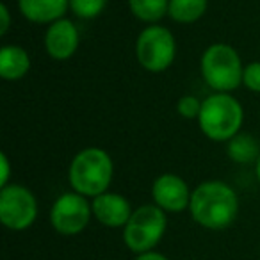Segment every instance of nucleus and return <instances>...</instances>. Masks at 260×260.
I'll return each mask as SVG.
<instances>
[{"label":"nucleus","mask_w":260,"mask_h":260,"mask_svg":"<svg viewBox=\"0 0 260 260\" xmlns=\"http://www.w3.org/2000/svg\"><path fill=\"white\" fill-rule=\"evenodd\" d=\"M256 170H255V173H256V178H258V182H260V157H258V160H256Z\"/></svg>","instance_id":"nucleus-23"},{"label":"nucleus","mask_w":260,"mask_h":260,"mask_svg":"<svg viewBox=\"0 0 260 260\" xmlns=\"http://www.w3.org/2000/svg\"><path fill=\"white\" fill-rule=\"evenodd\" d=\"M18 9L32 23H54L64 18L70 0H18Z\"/></svg>","instance_id":"nucleus-12"},{"label":"nucleus","mask_w":260,"mask_h":260,"mask_svg":"<svg viewBox=\"0 0 260 260\" xmlns=\"http://www.w3.org/2000/svg\"><path fill=\"white\" fill-rule=\"evenodd\" d=\"M209 0H170L168 16L177 23H194L207 13Z\"/></svg>","instance_id":"nucleus-15"},{"label":"nucleus","mask_w":260,"mask_h":260,"mask_svg":"<svg viewBox=\"0 0 260 260\" xmlns=\"http://www.w3.org/2000/svg\"><path fill=\"white\" fill-rule=\"evenodd\" d=\"M191 194L187 184L182 177L173 173H164L153 180L152 198L157 207L164 212H182L191 203Z\"/></svg>","instance_id":"nucleus-9"},{"label":"nucleus","mask_w":260,"mask_h":260,"mask_svg":"<svg viewBox=\"0 0 260 260\" xmlns=\"http://www.w3.org/2000/svg\"><path fill=\"white\" fill-rule=\"evenodd\" d=\"M136 260H168L162 253L157 251H146V253H139V256Z\"/></svg>","instance_id":"nucleus-21"},{"label":"nucleus","mask_w":260,"mask_h":260,"mask_svg":"<svg viewBox=\"0 0 260 260\" xmlns=\"http://www.w3.org/2000/svg\"><path fill=\"white\" fill-rule=\"evenodd\" d=\"M244 111L230 93H214L202 102L198 116L200 130L210 141H230L241 132Z\"/></svg>","instance_id":"nucleus-3"},{"label":"nucleus","mask_w":260,"mask_h":260,"mask_svg":"<svg viewBox=\"0 0 260 260\" xmlns=\"http://www.w3.org/2000/svg\"><path fill=\"white\" fill-rule=\"evenodd\" d=\"M80 43L77 25L68 18L50 23L45 32V50L54 61H68L75 55Z\"/></svg>","instance_id":"nucleus-10"},{"label":"nucleus","mask_w":260,"mask_h":260,"mask_svg":"<svg viewBox=\"0 0 260 260\" xmlns=\"http://www.w3.org/2000/svg\"><path fill=\"white\" fill-rule=\"evenodd\" d=\"M242 86L253 93H260V61L249 62L244 66L242 75Z\"/></svg>","instance_id":"nucleus-19"},{"label":"nucleus","mask_w":260,"mask_h":260,"mask_svg":"<svg viewBox=\"0 0 260 260\" xmlns=\"http://www.w3.org/2000/svg\"><path fill=\"white\" fill-rule=\"evenodd\" d=\"M226 153L234 162L239 164H249L256 162L260 157V143L255 136L248 132H239L237 136L228 141Z\"/></svg>","instance_id":"nucleus-14"},{"label":"nucleus","mask_w":260,"mask_h":260,"mask_svg":"<svg viewBox=\"0 0 260 260\" xmlns=\"http://www.w3.org/2000/svg\"><path fill=\"white\" fill-rule=\"evenodd\" d=\"M114 177V162L105 150L89 146L77 153L70 162L68 180L73 191L82 196H96L107 192Z\"/></svg>","instance_id":"nucleus-2"},{"label":"nucleus","mask_w":260,"mask_h":260,"mask_svg":"<svg viewBox=\"0 0 260 260\" xmlns=\"http://www.w3.org/2000/svg\"><path fill=\"white\" fill-rule=\"evenodd\" d=\"M202 77L216 93H232L242 84L244 66L241 55L226 43H214L203 52Z\"/></svg>","instance_id":"nucleus-4"},{"label":"nucleus","mask_w":260,"mask_h":260,"mask_svg":"<svg viewBox=\"0 0 260 260\" xmlns=\"http://www.w3.org/2000/svg\"><path fill=\"white\" fill-rule=\"evenodd\" d=\"M93 209L86 196L79 192H64L54 202L50 210V223L55 232L62 235L80 234L89 223Z\"/></svg>","instance_id":"nucleus-8"},{"label":"nucleus","mask_w":260,"mask_h":260,"mask_svg":"<svg viewBox=\"0 0 260 260\" xmlns=\"http://www.w3.org/2000/svg\"><path fill=\"white\" fill-rule=\"evenodd\" d=\"M189 210L198 224L209 230H223L237 217L239 198L224 182L207 180L192 191Z\"/></svg>","instance_id":"nucleus-1"},{"label":"nucleus","mask_w":260,"mask_h":260,"mask_svg":"<svg viewBox=\"0 0 260 260\" xmlns=\"http://www.w3.org/2000/svg\"><path fill=\"white\" fill-rule=\"evenodd\" d=\"M0 18H2V23H0V34L4 36L9 30V23H11V13H9V8L6 4L0 6Z\"/></svg>","instance_id":"nucleus-20"},{"label":"nucleus","mask_w":260,"mask_h":260,"mask_svg":"<svg viewBox=\"0 0 260 260\" xmlns=\"http://www.w3.org/2000/svg\"><path fill=\"white\" fill-rule=\"evenodd\" d=\"M2 168H4V175H2V187L8 185V178H9V162L6 153H2Z\"/></svg>","instance_id":"nucleus-22"},{"label":"nucleus","mask_w":260,"mask_h":260,"mask_svg":"<svg viewBox=\"0 0 260 260\" xmlns=\"http://www.w3.org/2000/svg\"><path fill=\"white\" fill-rule=\"evenodd\" d=\"M202 111V102L194 94H184L177 104V112L185 119H198Z\"/></svg>","instance_id":"nucleus-18"},{"label":"nucleus","mask_w":260,"mask_h":260,"mask_svg":"<svg viewBox=\"0 0 260 260\" xmlns=\"http://www.w3.org/2000/svg\"><path fill=\"white\" fill-rule=\"evenodd\" d=\"M166 214L157 205H143L136 209L128 223L123 226V241L136 253L152 251L166 232Z\"/></svg>","instance_id":"nucleus-6"},{"label":"nucleus","mask_w":260,"mask_h":260,"mask_svg":"<svg viewBox=\"0 0 260 260\" xmlns=\"http://www.w3.org/2000/svg\"><path fill=\"white\" fill-rule=\"evenodd\" d=\"M34 194L20 184H8L0 191V221L9 230H25L36 221Z\"/></svg>","instance_id":"nucleus-7"},{"label":"nucleus","mask_w":260,"mask_h":260,"mask_svg":"<svg viewBox=\"0 0 260 260\" xmlns=\"http://www.w3.org/2000/svg\"><path fill=\"white\" fill-rule=\"evenodd\" d=\"M91 209H93V216L102 224L111 228L125 226L132 216V207L128 200L118 192H104L93 198Z\"/></svg>","instance_id":"nucleus-11"},{"label":"nucleus","mask_w":260,"mask_h":260,"mask_svg":"<svg viewBox=\"0 0 260 260\" xmlns=\"http://www.w3.org/2000/svg\"><path fill=\"white\" fill-rule=\"evenodd\" d=\"M177 55V41L170 29L162 25H148L136 40V59L139 66L150 73H162L173 64Z\"/></svg>","instance_id":"nucleus-5"},{"label":"nucleus","mask_w":260,"mask_h":260,"mask_svg":"<svg viewBox=\"0 0 260 260\" xmlns=\"http://www.w3.org/2000/svg\"><path fill=\"white\" fill-rule=\"evenodd\" d=\"M30 55L20 45H4L0 48V77L4 80H20L29 73Z\"/></svg>","instance_id":"nucleus-13"},{"label":"nucleus","mask_w":260,"mask_h":260,"mask_svg":"<svg viewBox=\"0 0 260 260\" xmlns=\"http://www.w3.org/2000/svg\"><path fill=\"white\" fill-rule=\"evenodd\" d=\"M107 0H70V9L82 20H93L104 13Z\"/></svg>","instance_id":"nucleus-17"},{"label":"nucleus","mask_w":260,"mask_h":260,"mask_svg":"<svg viewBox=\"0 0 260 260\" xmlns=\"http://www.w3.org/2000/svg\"><path fill=\"white\" fill-rule=\"evenodd\" d=\"M128 8L138 20L153 25L168 15L170 0H128Z\"/></svg>","instance_id":"nucleus-16"}]
</instances>
